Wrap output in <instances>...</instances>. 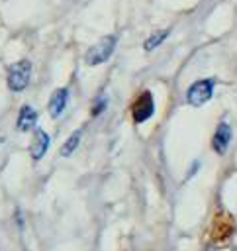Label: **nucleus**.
Wrapping results in <instances>:
<instances>
[{"instance_id":"1","label":"nucleus","mask_w":237,"mask_h":251,"mask_svg":"<svg viewBox=\"0 0 237 251\" xmlns=\"http://www.w3.org/2000/svg\"><path fill=\"white\" fill-rule=\"evenodd\" d=\"M116 43H118L116 35H106V37H102L98 43H94V45L86 51V63H88L90 67H96V65L106 63V61L112 57V53H114V49H116Z\"/></svg>"},{"instance_id":"2","label":"nucleus","mask_w":237,"mask_h":251,"mask_svg":"<svg viewBox=\"0 0 237 251\" xmlns=\"http://www.w3.org/2000/svg\"><path fill=\"white\" fill-rule=\"evenodd\" d=\"M31 76V63L29 61H18L8 69V88L14 92H22Z\"/></svg>"},{"instance_id":"3","label":"nucleus","mask_w":237,"mask_h":251,"mask_svg":"<svg viewBox=\"0 0 237 251\" xmlns=\"http://www.w3.org/2000/svg\"><path fill=\"white\" fill-rule=\"evenodd\" d=\"M213 94V80L212 78H202V80H196L188 92H186V100L188 104L192 106H204Z\"/></svg>"},{"instance_id":"4","label":"nucleus","mask_w":237,"mask_h":251,"mask_svg":"<svg viewBox=\"0 0 237 251\" xmlns=\"http://www.w3.org/2000/svg\"><path fill=\"white\" fill-rule=\"evenodd\" d=\"M153 112H155V102H153L151 92H143V94L133 102V106H131V114H133V120H135L137 124L149 120V118L153 116Z\"/></svg>"},{"instance_id":"5","label":"nucleus","mask_w":237,"mask_h":251,"mask_svg":"<svg viewBox=\"0 0 237 251\" xmlns=\"http://www.w3.org/2000/svg\"><path fill=\"white\" fill-rule=\"evenodd\" d=\"M229 141H231V127H229V124L221 122L217 126L213 137H212V147H213V151L217 155H223L227 151V147H229Z\"/></svg>"},{"instance_id":"6","label":"nucleus","mask_w":237,"mask_h":251,"mask_svg":"<svg viewBox=\"0 0 237 251\" xmlns=\"http://www.w3.org/2000/svg\"><path fill=\"white\" fill-rule=\"evenodd\" d=\"M67 100H69V90L67 88H57L53 94H51V100H49V114L53 118H59L67 106Z\"/></svg>"},{"instance_id":"7","label":"nucleus","mask_w":237,"mask_h":251,"mask_svg":"<svg viewBox=\"0 0 237 251\" xmlns=\"http://www.w3.org/2000/svg\"><path fill=\"white\" fill-rule=\"evenodd\" d=\"M49 143H51V137L47 135V131L35 129V135H33V141H31V157H33L35 161H39V159L45 155Z\"/></svg>"},{"instance_id":"8","label":"nucleus","mask_w":237,"mask_h":251,"mask_svg":"<svg viewBox=\"0 0 237 251\" xmlns=\"http://www.w3.org/2000/svg\"><path fill=\"white\" fill-rule=\"evenodd\" d=\"M35 122H37V112H35L31 106H24V108L20 110V114H18L16 127H18L20 131H29V129H33Z\"/></svg>"},{"instance_id":"9","label":"nucleus","mask_w":237,"mask_h":251,"mask_svg":"<svg viewBox=\"0 0 237 251\" xmlns=\"http://www.w3.org/2000/svg\"><path fill=\"white\" fill-rule=\"evenodd\" d=\"M80 135H82V131L80 129H76V131H72L71 133V137L63 143V147H61V155L63 157H69V155H72V151L78 147V143H80Z\"/></svg>"},{"instance_id":"10","label":"nucleus","mask_w":237,"mask_h":251,"mask_svg":"<svg viewBox=\"0 0 237 251\" xmlns=\"http://www.w3.org/2000/svg\"><path fill=\"white\" fill-rule=\"evenodd\" d=\"M166 35H168V29H161V31H155L153 35H149V37H147V41L143 43L145 51H153L155 47H159V45L166 39Z\"/></svg>"},{"instance_id":"11","label":"nucleus","mask_w":237,"mask_h":251,"mask_svg":"<svg viewBox=\"0 0 237 251\" xmlns=\"http://www.w3.org/2000/svg\"><path fill=\"white\" fill-rule=\"evenodd\" d=\"M104 106H106V98H100V102H96V106L92 108V114H94V116L100 114V112L104 110Z\"/></svg>"}]
</instances>
